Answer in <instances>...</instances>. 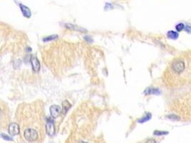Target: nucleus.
<instances>
[{"label":"nucleus","mask_w":191,"mask_h":143,"mask_svg":"<svg viewBox=\"0 0 191 143\" xmlns=\"http://www.w3.org/2000/svg\"><path fill=\"white\" fill-rule=\"evenodd\" d=\"M171 67L173 72L176 74H181L185 69V63L182 59H177L173 61L171 64Z\"/></svg>","instance_id":"f257e3e1"},{"label":"nucleus","mask_w":191,"mask_h":143,"mask_svg":"<svg viewBox=\"0 0 191 143\" xmlns=\"http://www.w3.org/2000/svg\"><path fill=\"white\" fill-rule=\"evenodd\" d=\"M24 137L29 142H35L38 139L39 135L37 130H35V129L28 128L24 130Z\"/></svg>","instance_id":"f03ea898"},{"label":"nucleus","mask_w":191,"mask_h":143,"mask_svg":"<svg viewBox=\"0 0 191 143\" xmlns=\"http://www.w3.org/2000/svg\"><path fill=\"white\" fill-rule=\"evenodd\" d=\"M46 132L47 135H49L50 136L54 135L55 132V125L50 119H47V122L46 123Z\"/></svg>","instance_id":"7ed1b4c3"},{"label":"nucleus","mask_w":191,"mask_h":143,"mask_svg":"<svg viewBox=\"0 0 191 143\" xmlns=\"http://www.w3.org/2000/svg\"><path fill=\"white\" fill-rule=\"evenodd\" d=\"M50 114H51V116L53 117V118H57L58 117L61 113H62V109L61 107L58 105H52L51 106L50 108Z\"/></svg>","instance_id":"20e7f679"},{"label":"nucleus","mask_w":191,"mask_h":143,"mask_svg":"<svg viewBox=\"0 0 191 143\" xmlns=\"http://www.w3.org/2000/svg\"><path fill=\"white\" fill-rule=\"evenodd\" d=\"M8 132L11 135H17L19 133V127L17 123H11L9 125Z\"/></svg>","instance_id":"39448f33"},{"label":"nucleus","mask_w":191,"mask_h":143,"mask_svg":"<svg viewBox=\"0 0 191 143\" xmlns=\"http://www.w3.org/2000/svg\"><path fill=\"white\" fill-rule=\"evenodd\" d=\"M31 64H32V70L35 72H38L40 70L41 66H40V63L39 62V60L37 59V58H36L35 57H32L31 58Z\"/></svg>","instance_id":"423d86ee"},{"label":"nucleus","mask_w":191,"mask_h":143,"mask_svg":"<svg viewBox=\"0 0 191 143\" xmlns=\"http://www.w3.org/2000/svg\"><path fill=\"white\" fill-rule=\"evenodd\" d=\"M19 8L21 9L22 14L24 15V17H25L27 18H30L31 17L32 13H31V11H30L29 7L24 5V4H19Z\"/></svg>","instance_id":"0eeeda50"},{"label":"nucleus","mask_w":191,"mask_h":143,"mask_svg":"<svg viewBox=\"0 0 191 143\" xmlns=\"http://www.w3.org/2000/svg\"><path fill=\"white\" fill-rule=\"evenodd\" d=\"M65 27L69 29L75 30V31H77V32H87V29L82 28V27H80L77 26V25L72 24H66Z\"/></svg>","instance_id":"6e6552de"},{"label":"nucleus","mask_w":191,"mask_h":143,"mask_svg":"<svg viewBox=\"0 0 191 143\" xmlns=\"http://www.w3.org/2000/svg\"><path fill=\"white\" fill-rule=\"evenodd\" d=\"M160 91L157 89H154V88H147L144 93L146 95H149V94H160Z\"/></svg>","instance_id":"1a4fd4ad"},{"label":"nucleus","mask_w":191,"mask_h":143,"mask_svg":"<svg viewBox=\"0 0 191 143\" xmlns=\"http://www.w3.org/2000/svg\"><path fill=\"white\" fill-rule=\"evenodd\" d=\"M71 104L67 101V100H64L62 102V110H63L64 113L66 114L67 112L69 110V109L71 107Z\"/></svg>","instance_id":"9d476101"},{"label":"nucleus","mask_w":191,"mask_h":143,"mask_svg":"<svg viewBox=\"0 0 191 143\" xmlns=\"http://www.w3.org/2000/svg\"><path fill=\"white\" fill-rule=\"evenodd\" d=\"M58 38V35H50L45 37L43 39V41L44 42H50V41H52V40H54V39H56Z\"/></svg>","instance_id":"9b49d317"},{"label":"nucleus","mask_w":191,"mask_h":143,"mask_svg":"<svg viewBox=\"0 0 191 143\" xmlns=\"http://www.w3.org/2000/svg\"><path fill=\"white\" fill-rule=\"evenodd\" d=\"M168 36L171 39H177L178 37V34L174 31H170L168 33Z\"/></svg>","instance_id":"f8f14e48"},{"label":"nucleus","mask_w":191,"mask_h":143,"mask_svg":"<svg viewBox=\"0 0 191 143\" xmlns=\"http://www.w3.org/2000/svg\"><path fill=\"white\" fill-rule=\"evenodd\" d=\"M21 61L20 59H17V60H15L14 62V63H13V67H14V68L15 70L19 69V68L21 67Z\"/></svg>","instance_id":"ddd939ff"},{"label":"nucleus","mask_w":191,"mask_h":143,"mask_svg":"<svg viewBox=\"0 0 191 143\" xmlns=\"http://www.w3.org/2000/svg\"><path fill=\"white\" fill-rule=\"evenodd\" d=\"M150 118H151V114H147V115H146L145 117H144L141 118L140 120H139L138 122H140V123H143V122H145L149 120Z\"/></svg>","instance_id":"4468645a"},{"label":"nucleus","mask_w":191,"mask_h":143,"mask_svg":"<svg viewBox=\"0 0 191 143\" xmlns=\"http://www.w3.org/2000/svg\"><path fill=\"white\" fill-rule=\"evenodd\" d=\"M1 137H2L4 140H9V141L12 140V139L9 136L7 135H5V134H4V133H1Z\"/></svg>","instance_id":"2eb2a0df"},{"label":"nucleus","mask_w":191,"mask_h":143,"mask_svg":"<svg viewBox=\"0 0 191 143\" xmlns=\"http://www.w3.org/2000/svg\"><path fill=\"white\" fill-rule=\"evenodd\" d=\"M84 39H85V41H86V42H87L88 43H92V42H93L92 38L90 36H89V35L85 36H84Z\"/></svg>","instance_id":"dca6fc26"},{"label":"nucleus","mask_w":191,"mask_h":143,"mask_svg":"<svg viewBox=\"0 0 191 143\" xmlns=\"http://www.w3.org/2000/svg\"><path fill=\"white\" fill-rule=\"evenodd\" d=\"M176 29H177V30L178 32L182 31V30L184 29V24H177V27H176Z\"/></svg>","instance_id":"f3484780"},{"label":"nucleus","mask_w":191,"mask_h":143,"mask_svg":"<svg viewBox=\"0 0 191 143\" xmlns=\"http://www.w3.org/2000/svg\"><path fill=\"white\" fill-rule=\"evenodd\" d=\"M168 132H160V131H155L154 132V135H165V134H167Z\"/></svg>","instance_id":"a211bd4d"},{"label":"nucleus","mask_w":191,"mask_h":143,"mask_svg":"<svg viewBox=\"0 0 191 143\" xmlns=\"http://www.w3.org/2000/svg\"><path fill=\"white\" fill-rule=\"evenodd\" d=\"M185 29L188 32H191V28L190 27H188V26L185 27Z\"/></svg>","instance_id":"6ab92c4d"},{"label":"nucleus","mask_w":191,"mask_h":143,"mask_svg":"<svg viewBox=\"0 0 191 143\" xmlns=\"http://www.w3.org/2000/svg\"><path fill=\"white\" fill-rule=\"evenodd\" d=\"M146 143H156V142L154 140H149L148 141H147Z\"/></svg>","instance_id":"aec40b11"},{"label":"nucleus","mask_w":191,"mask_h":143,"mask_svg":"<svg viewBox=\"0 0 191 143\" xmlns=\"http://www.w3.org/2000/svg\"><path fill=\"white\" fill-rule=\"evenodd\" d=\"M86 143V142H84V141H81V142H79V143Z\"/></svg>","instance_id":"412c9836"}]
</instances>
